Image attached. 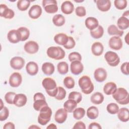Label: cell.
<instances>
[{"mask_svg":"<svg viewBox=\"0 0 129 129\" xmlns=\"http://www.w3.org/2000/svg\"><path fill=\"white\" fill-rule=\"evenodd\" d=\"M42 13L41 7L38 5H33L28 11V15L32 19H37L39 18Z\"/></svg>","mask_w":129,"mask_h":129,"instance_id":"cell-14","label":"cell"},{"mask_svg":"<svg viewBox=\"0 0 129 129\" xmlns=\"http://www.w3.org/2000/svg\"><path fill=\"white\" fill-rule=\"evenodd\" d=\"M4 129H15V124L12 122H8L5 123L3 126Z\"/></svg>","mask_w":129,"mask_h":129,"instance_id":"cell-53","label":"cell"},{"mask_svg":"<svg viewBox=\"0 0 129 129\" xmlns=\"http://www.w3.org/2000/svg\"><path fill=\"white\" fill-rule=\"evenodd\" d=\"M68 117V112L62 108L56 110L54 115L55 121L58 123H62L66 120Z\"/></svg>","mask_w":129,"mask_h":129,"instance_id":"cell-16","label":"cell"},{"mask_svg":"<svg viewBox=\"0 0 129 129\" xmlns=\"http://www.w3.org/2000/svg\"><path fill=\"white\" fill-rule=\"evenodd\" d=\"M47 56L55 60H60L65 56L64 50L59 46H50L46 50Z\"/></svg>","mask_w":129,"mask_h":129,"instance_id":"cell-5","label":"cell"},{"mask_svg":"<svg viewBox=\"0 0 129 129\" xmlns=\"http://www.w3.org/2000/svg\"><path fill=\"white\" fill-rule=\"evenodd\" d=\"M30 5V1L28 0H19L17 3L18 10L21 11H26Z\"/></svg>","mask_w":129,"mask_h":129,"instance_id":"cell-39","label":"cell"},{"mask_svg":"<svg viewBox=\"0 0 129 129\" xmlns=\"http://www.w3.org/2000/svg\"><path fill=\"white\" fill-rule=\"evenodd\" d=\"M61 12L66 15L71 14L74 10V6L73 4L69 1H66L62 3L61 5Z\"/></svg>","mask_w":129,"mask_h":129,"instance_id":"cell-19","label":"cell"},{"mask_svg":"<svg viewBox=\"0 0 129 129\" xmlns=\"http://www.w3.org/2000/svg\"><path fill=\"white\" fill-rule=\"evenodd\" d=\"M96 5L98 9L101 12H107L110 9L111 4L109 0H97Z\"/></svg>","mask_w":129,"mask_h":129,"instance_id":"cell-17","label":"cell"},{"mask_svg":"<svg viewBox=\"0 0 129 129\" xmlns=\"http://www.w3.org/2000/svg\"><path fill=\"white\" fill-rule=\"evenodd\" d=\"M104 58L108 65L111 67H116L120 62V58L118 55L112 51H107L104 55Z\"/></svg>","mask_w":129,"mask_h":129,"instance_id":"cell-6","label":"cell"},{"mask_svg":"<svg viewBox=\"0 0 129 129\" xmlns=\"http://www.w3.org/2000/svg\"><path fill=\"white\" fill-rule=\"evenodd\" d=\"M128 15H129V11H126L124 12L123 13L122 16H123V17H126V18H127V17H128Z\"/></svg>","mask_w":129,"mask_h":129,"instance_id":"cell-56","label":"cell"},{"mask_svg":"<svg viewBox=\"0 0 129 129\" xmlns=\"http://www.w3.org/2000/svg\"><path fill=\"white\" fill-rule=\"evenodd\" d=\"M40 113L38 115L37 120L38 122L42 125H45L50 121L52 115V110L48 106L42 107L40 110Z\"/></svg>","mask_w":129,"mask_h":129,"instance_id":"cell-4","label":"cell"},{"mask_svg":"<svg viewBox=\"0 0 129 129\" xmlns=\"http://www.w3.org/2000/svg\"><path fill=\"white\" fill-rule=\"evenodd\" d=\"M68 99L74 100L77 102V103H79L82 101V94L79 92L73 91L69 94Z\"/></svg>","mask_w":129,"mask_h":129,"instance_id":"cell-42","label":"cell"},{"mask_svg":"<svg viewBox=\"0 0 129 129\" xmlns=\"http://www.w3.org/2000/svg\"><path fill=\"white\" fill-rule=\"evenodd\" d=\"M86 125L82 121H78L77 122L73 127V129H77V128H82V129H86Z\"/></svg>","mask_w":129,"mask_h":129,"instance_id":"cell-51","label":"cell"},{"mask_svg":"<svg viewBox=\"0 0 129 129\" xmlns=\"http://www.w3.org/2000/svg\"><path fill=\"white\" fill-rule=\"evenodd\" d=\"M0 110V121H3L6 120L9 115V111L8 108L6 106H4Z\"/></svg>","mask_w":129,"mask_h":129,"instance_id":"cell-47","label":"cell"},{"mask_svg":"<svg viewBox=\"0 0 129 129\" xmlns=\"http://www.w3.org/2000/svg\"><path fill=\"white\" fill-rule=\"evenodd\" d=\"M70 70L73 74L78 75L83 71L84 66L81 61H73L70 64Z\"/></svg>","mask_w":129,"mask_h":129,"instance_id":"cell-13","label":"cell"},{"mask_svg":"<svg viewBox=\"0 0 129 129\" xmlns=\"http://www.w3.org/2000/svg\"><path fill=\"white\" fill-rule=\"evenodd\" d=\"M77 102L74 100L68 99L63 104V108L69 113L72 112L77 106Z\"/></svg>","mask_w":129,"mask_h":129,"instance_id":"cell-29","label":"cell"},{"mask_svg":"<svg viewBox=\"0 0 129 129\" xmlns=\"http://www.w3.org/2000/svg\"><path fill=\"white\" fill-rule=\"evenodd\" d=\"M22 77L21 75L18 72L13 73L10 77L9 83L10 85L14 88L19 87L22 83Z\"/></svg>","mask_w":129,"mask_h":129,"instance_id":"cell-8","label":"cell"},{"mask_svg":"<svg viewBox=\"0 0 129 129\" xmlns=\"http://www.w3.org/2000/svg\"><path fill=\"white\" fill-rule=\"evenodd\" d=\"M108 44L110 48L115 50H119L122 47V41L120 37L112 36L111 37L109 41Z\"/></svg>","mask_w":129,"mask_h":129,"instance_id":"cell-10","label":"cell"},{"mask_svg":"<svg viewBox=\"0 0 129 129\" xmlns=\"http://www.w3.org/2000/svg\"><path fill=\"white\" fill-rule=\"evenodd\" d=\"M78 84L82 92L85 94H89L94 90V85L88 76H82L78 81Z\"/></svg>","mask_w":129,"mask_h":129,"instance_id":"cell-3","label":"cell"},{"mask_svg":"<svg viewBox=\"0 0 129 129\" xmlns=\"http://www.w3.org/2000/svg\"><path fill=\"white\" fill-rule=\"evenodd\" d=\"M43 73L47 76H50L53 74L55 71V67L53 63L46 62L42 64L41 67Z\"/></svg>","mask_w":129,"mask_h":129,"instance_id":"cell-25","label":"cell"},{"mask_svg":"<svg viewBox=\"0 0 129 129\" xmlns=\"http://www.w3.org/2000/svg\"><path fill=\"white\" fill-rule=\"evenodd\" d=\"M26 70L27 73L30 76H35L38 73L39 68L35 62L29 61L26 66Z\"/></svg>","mask_w":129,"mask_h":129,"instance_id":"cell-21","label":"cell"},{"mask_svg":"<svg viewBox=\"0 0 129 129\" xmlns=\"http://www.w3.org/2000/svg\"><path fill=\"white\" fill-rule=\"evenodd\" d=\"M53 39L56 44L63 46L67 43L69 39V36L64 33H60L56 34L54 36Z\"/></svg>","mask_w":129,"mask_h":129,"instance_id":"cell-23","label":"cell"},{"mask_svg":"<svg viewBox=\"0 0 129 129\" xmlns=\"http://www.w3.org/2000/svg\"><path fill=\"white\" fill-rule=\"evenodd\" d=\"M7 39L12 43H17L20 41L17 30L13 29L9 31L7 34Z\"/></svg>","mask_w":129,"mask_h":129,"instance_id":"cell-26","label":"cell"},{"mask_svg":"<svg viewBox=\"0 0 129 129\" xmlns=\"http://www.w3.org/2000/svg\"><path fill=\"white\" fill-rule=\"evenodd\" d=\"M128 34L127 33V34L126 35V36H125V37H124V40H125V42L126 43V44H127V45H128Z\"/></svg>","mask_w":129,"mask_h":129,"instance_id":"cell-57","label":"cell"},{"mask_svg":"<svg viewBox=\"0 0 129 129\" xmlns=\"http://www.w3.org/2000/svg\"><path fill=\"white\" fill-rule=\"evenodd\" d=\"M86 114L85 109L82 107H78L75 108L73 111V117L77 120H80L83 118Z\"/></svg>","mask_w":129,"mask_h":129,"instance_id":"cell-36","label":"cell"},{"mask_svg":"<svg viewBox=\"0 0 129 129\" xmlns=\"http://www.w3.org/2000/svg\"><path fill=\"white\" fill-rule=\"evenodd\" d=\"M101 128L102 127L101 126L100 124L96 122L91 123L88 126L89 129H101Z\"/></svg>","mask_w":129,"mask_h":129,"instance_id":"cell-52","label":"cell"},{"mask_svg":"<svg viewBox=\"0 0 129 129\" xmlns=\"http://www.w3.org/2000/svg\"><path fill=\"white\" fill-rule=\"evenodd\" d=\"M38 99H45V97L44 95L42 93L37 92L34 95L33 100L35 101Z\"/></svg>","mask_w":129,"mask_h":129,"instance_id":"cell-54","label":"cell"},{"mask_svg":"<svg viewBox=\"0 0 129 129\" xmlns=\"http://www.w3.org/2000/svg\"><path fill=\"white\" fill-rule=\"evenodd\" d=\"M42 85L49 96L52 97L56 96L58 92V87L54 80L51 78H45L42 80Z\"/></svg>","mask_w":129,"mask_h":129,"instance_id":"cell-1","label":"cell"},{"mask_svg":"<svg viewBox=\"0 0 129 129\" xmlns=\"http://www.w3.org/2000/svg\"><path fill=\"white\" fill-rule=\"evenodd\" d=\"M29 128H40V127H39V126H36L35 125L33 124V125H32L30 126V127H29Z\"/></svg>","mask_w":129,"mask_h":129,"instance_id":"cell-58","label":"cell"},{"mask_svg":"<svg viewBox=\"0 0 129 129\" xmlns=\"http://www.w3.org/2000/svg\"><path fill=\"white\" fill-rule=\"evenodd\" d=\"M128 62H123L120 66V71L122 74L125 75H128L129 73L128 71Z\"/></svg>","mask_w":129,"mask_h":129,"instance_id":"cell-50","label":"cell"},{"mask_svg":"<svg viewBox=\"0 0 129 129\" xmlns=\"http://www.w3.org/2000/svg\"><path fill=\"white\" fill-rule=\"evenodd\" d=\"M66 94L67 92L66 90L62 87L59 86L58 87L57 93L54 98L58 100H62L65 98Z\"/></svg>","mask_w":129,"mask_h":129,"instance_id":"cell-44","label":"cell"},{"mask_svg":"<svg viewBox=\"0 0 129 129\" xmlns=\"http://www.w3.org/2000/svg\"><path fill=\"white\" fill-rule=\"evenodd\" d=\"M104 34V29L101 25H99L95 29L90 31L91 36L95 39H99L102 37Z\"/></svg>","mask_w":129,"mask_h":129,"instance_id":"cell-35","label":"cell"},{"mask_svg":"<svg viewBox=\"0 0 129 129\" xmlns=\"http://www.w3.org/2000/svg\"><path fill=\"white\" fill-rule=\"evenodd\" d=\"M118 28L120 30H124L127 29L129 27V20L128 18L121 16L117 21Z\"/></svg>","mask_w":129,"mask_h":129,"instance_id":"cell-30","label":"cell"},{"mask_svg":"<svg viewBox=\"0 0 129 129\" xmlns=\"http://www.w3.org/2000/svg\"><path fill=\"white\" fill-rule=\"evenodd\" d=\"M17 31L19 34L20 41H24L27 40L29 37L30 31L27 28L25 27H19L17 29Z\"/></svg>","mask_w":129,"mask_h":129,"instance_id":"cell-28","label":"cell"},{"mask_svg":"<svg viewBox=\"0 0 129 129\" xmlns=\"http://www.w3.org/2000/svg\"><path fill=\"white\" fill-rule=\"evenodd\" d=\"M104 50V46L103 44L99 42H95L93 43L91 46V51L92 53L97 56L101 55Z\"/></svg>","mask_w":129,"mask_h":129,"instance_id":"cell-22","label":"cell"},{"mask_svg":"<svg viewBox=\"0 0 129 129\" xmlns=\"http://www.w3.org/2000/svg\"><path fill=\"white\" fill-rule=\"evenodd\" d=\"M58 72L61 75H65L69 71V65L65 61H60L57 65Z\"/></svg>","mask_w":129,"mask_h":129,"instance_id":"cell-38","label":"cell"},{"mask_svg":"<svg viewBox=\"0 0 129 129\" xmlns=\"http://www.w3.org/2000/svg\"><path fill=\"white\" fill-rule=\"evenodd\" d=\"M0 16L6 19H11L15 16V12L12 9L9 8L5 4L0 5Z\"/></svg>","mask_w":129,"mask_h":129,"instance_id":"cell-11","label":"cell"},{"mask_svg":"<svg viewBox=\"0 0 129 129\" xmlns=\"http://www.w3.org/2000/svg\"><path fill=\"white\" fill-rule=\"evenodd\" d=\"M107 76V72L103 68H98L94 71V77L95 80L98 82H104L106 80Z\"/></svg>","mask_w":129,"mask_h":129,"instance_id":"cell-15","label":"cell"},{"mask_svg":"<svg viewBox=\"0 0 129 129\" xmlns=\"http://www.w3.org/2000/svg\"><path fill=\"white\" fill-rule=\"evenodd\" d=\"M104 99V97L103 95L101 93L99 92L93 93L90 97V100L91 102L96 105L101 104L103 102Z\"/></svg>","mask_w":129,"mask_h":129,"instance_id":"cell-32","label":"cell"},{"mask_svg":"<svg viewBox=\"0 0 129 129\" xmlns=\"http://www.w3.org/2000/svg\"><path fill=\"white\" fill-rule=\"evenodd\" d=\"M27 96L22 93L16 94L14 100V104L17 107L24 106L27 103Z\"/></svg>","mask_w":129,"mask_h":129,"instance_id":"cell-18","label":"cell"},{"mask_svg":"<svg viewBox=\"0 0 129 129\" xmlns=\"http://www.w3.org/2000/svg\"><path fill=\"white\" fill-rule=\"evenodd\" d=\"M86 27L90 31L95 29L99 26V22L98 20L92 17H89L86 19L85 21Z\"/></svg>","mask_w":129,"mask_h":129,"instance_id":"cell-20","label":"cell"},{"mask_svg":"<svg viewBox=\"0 0 129 129\" xmlns=\"http://www.w3.org/2000/svg\"><path fill=\"white\" fill-rule=\"evenodd\" d=\"M42 6L45 11L49 14H53L58 11V8L55 0H43Z\"/></svg>","mask_w":129,"mask_h":129,"instance_id":"cell-7","label":"cell"},{"mask_svg":"<svg viewBox=\"0 0 129 129\" xmlns=\"http://www.w3.org/2000/svg\"><path fill=\"white\" fill-rule=\"evenodd\" d=\"M113 99L119 104L126 105L129 103V95L127 91L124 88H117L112 94Z\"/></svg>","mask_w":129,"mask_h":129,"instance_id":"cell-2","label":"cell"},{"mask_svg":"<svg viewBox=\"0 0 129 129\" xmlns=\"http://www.w3.org/2000/svg\"><path fill=\"white\" fill-rule=\"evenodd\" d=\"M4 106H3V100L2 99H1V106H0V110L1 109H2L3 108Z\"/></svg>","mask_w":129,"mask_h":129,"instance_id":"cell-59","label":"cell"},{"mask_svg":"<svg viewBox=\"0 0 129 129\" xmlns=\"http://www.w3.org/2000/svg\"><path fill=\"white\" fill-rule=\"evenodd\" d=\"M24 49L29 54H35L39 50V45L34 41H29L25 44Z\"/></svg>","mask_w":129,"mask_h":129,"instance_id":"cell-12","label":"cell"},{"mask_svg":"<svg viewBox=\"0 0 129 129\" xmlns=\"http://www.w3.org/2000/svg\"><path fill=\"white\" fill-rule=\"evenodd\" d=\"M68 58H69V60L71 62H72L73 61H75V60L81 61L82 56L80 53H79L78 52L74 51V52L70 53L69 54Z\"/></svg>","mask_w":129,"mask_h":129,"instance_id":"cell-46","label":"cell"},{"mask_svg":"<svg viewBox=\"0 0 129 129\" xmlns=\"http://www.w3.org/2000/svg\"><path fill=\"white\" fill-rule=\"evenodd\" d=\"M117 89L116 85L115 83L110 82L106 83L103 87V92L107 95H110L113 94Z\"/></svg>","mask_w":129,"mask_h":129,"instance_id":"cell-27","label":"cell"},{"mask_svg":"<svg viewBox=\"0 0 129 129\" xmlns=\"http://www.w3.org/2000/svg\"><path fill=\"white\" fill-rule=\"evenodd\" d=\"M63 83L64 86L67 88L69 89L73 88L75 84L74 79L70 76H67L66 78H64V79H63Z\"/></svg>","mask_w":129,"mask_h":129,"instance_id":"cell-41","label":"cell"},{"mask_svg":"<svg viewBox=\"0 0 129 129\" xmlns=\"http://www.w3.org/2000/svg\"><path fill=\"white\" fill-rule=\"evenodd\" d=\"M118 118L122 122H127L129 120V111L128 108L122 107L117 112Z\"/></svg>","mask_w":129,"mask_h":129,"instance_id":"cell-24","label":"cell"},{"mask_svg":"<svg viewBox=\"0 0 129 129\" xmlns=\"http://www.w3.org/2000/svg\"><path fill=\"white\" fill-rule=\"evenodd\" d=\"M65 22V18L61 14L55 15L52 18V22L53 24L57 27L63 26Z\"/></svg>","mask_w":129,"mask_h":129,"instance_id":"cell-34","label":"cell"},{"mask_svg":"<svg viewBox=\"0 0 129 129\" xmlns=\"http://www.w3.org/2000/svg\"><path fill=\"white\" fill-rule=\"evenodd\" d=\"M46 128L47 129H49V128H50V129H52V128H57V126L54 123H50L49 125H48L47 126Z\"/></svg>","mask_w":129,"mask_h":129,"instance_id":"cell-55","label":"cell"},{"mask_svg":"<svg viewBox=\"0 0 129 129\" xmlns=\"http://www.w3.org/2000/svg\"><path fill=\"white\" fill-rule=\"evenodd\" d=\"M16 94L13 92H8L5 95L6 102L9 104H14V100Z\"/></svg>","mask_w":129,"mask_h":129,"instance_id":"cell-45","label":"cell"},{"mask_svg":"<svg viewBox=\"0 0 129 129\" xmlns=\"http://www.w3.org/2000/svg\"><path fill=\"white\" fill-rule=\"evenodd\" d=\"M84 1H75V2H83Z\"/></svg>","mask_w":129,"mask_h":129,"instance_id":"cell-60","label":"cell"},{"mask_svg":"<svg viewBox=\"0 0 129 129\" xmlns=\"http://www.w3.org/2000/svg\"><path fill=\"white\" fill-rule=\"evenodd\" d=\"M114 5L117 9L122 10L126 7L127 3L126 0H115Z\"/></svg>","mask_w":129,"mask_h":129,"instance_id":"cell-43","label":"cell"},{"mask_svg":"<svg viewBox=\"0 0 129 129\" xmlns=\"http://www.w3.org/2000/svg\"><path fill=\"white\" fill-rule=\"evenodd\" d=\"M48 105L45 99H38L34 101L33 108L36 111H40V110L44 106Z\"/></svg>","mask_w":129,"mask_h":129,"instance_id":"cell-37","label":"cell"},{"mask_svg":"<svg viewBox=\"0 0 129 129\" xmlns=\"http://www.w3.org/2000/svg\"><path fill=\"white\" fill-rule=\"evenodd\" d=\"M76 45V42L74 40V39L71 37V36H69V39L67 43L63 45V46L64 47V48L67 49H71L73 48Z\"/></svg>","mask_w":129,"mask_h":129,"instance_id":"cell-49","label":"cell"},{"mask_svg":"<svg viewBox=\"0 0 129 129\" xmlns=\"http://www.w3.org/2000/svg\"><path fill=\"white\" fill-rule=\"evenodd\" d=\"M25 63V60L20 56H15L11 58L10 64L11 68L14 70H21Z\"/></svg>","mask_w":129,"mask_h":129,"instance_id":"cell-9","label":"cell"},{"mask_svg":"<svg viewBox=\"0 0 129 129\" xmlns=\"http://www.w3.org/2000/svg\"><path fill=\"white\" fill-rule=\"evenodd\" d=\"M107 32L109 35L118 37L122 36L123 34V31L119 30L115 25H111L107 28Z\"/></svg>","mask_w":129,"mask_h":129,"instance_id":"cell-31","label":"cell"},{"mask_svg":"<svg viewBox=\"0 0 129 129\" xmlns=\"http://www.w3.org/2000/svg\"><path fill=\"white\" fill-rule=\"evenodd\" d=\"M87 117L91 119H95L97 118L99 115L98 109L94 106H92L89 107L86 112Z\"/></svg>","mask_w":129,"mask_h":129,"instance_id":"cell-33","label":"cell"},{"mask_svg":"<svg viewBox=\"0 0 129 129\" xmlns=\"http://www.w3.org/2000/svg\"><path fill=\"white\" fill-rule=\"evenodd\" d=\"M76 15L80 17H83L86 15V10L84 7L79 6L77 7L75 9Z\"/></svg>","mask_w":129,"mask_h":129,"instance_id":"cell-48","label":"cell"},{"mask_svg":"<svg viewBox=\"0 0 129 129\" xmlns=\"http://www.w3.org/2000/svg\"><path fill=\"white\" fill-rule=\"evenodd\" d=\"M119 109V106L115 103H110L108 104L106 107L107 112L111 114H115L117 113Z\"/></svg>","mask_w":129,"mask_h":129,"instance_id":"cell-40","label":"cell"}]
</instances>
